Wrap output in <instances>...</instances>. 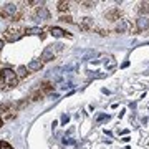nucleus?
<instances>
[{
  "mask_svg": "<svg viewBox=\"0 0 149 149\" xmlns=\"http://www.w3.org/2000/svg\"><path fill=\"white\" fill-rule=\"evenodd\" d=\"M56 50H61V45H52V47H47L45 50H43L40 60H42L43 63H45V61H50V60H53L55 55H56Z\"/></svg>",
  "mask_w": 149,
  "mask_h": 149,
  "instance_id": "obj_3",
  "label": "nucleus"
},
{
  "mask_svg": "<svg viewBox=\"0 0 149 149\" xmlns=\"http://www.w3.org/2000/svg\"><path fill=\"white\" fill-rule=\"evenodd\" d=\"M35 17H37V18H48V17H50V13H48V10H47V7H43V3L37 8Z\"/></svg>",
  "mask_w": 149,
  "mask_h": 149,
  "instance_id": "obj_9",
  "label": "nucleus"
},
{
  "mask_svg": "<svg viewBox=\"0 0 149 149\" xmlns=\"http://www.w3.org/2000/svg\"><path fill=\"white\" fill-rule=\"evenodd\" d=\"M15 73H17V76H18V78H25V76L28 74V68L22 65V66H18V68H17Z\"/></svg>",
  "mask_w": 149,
  "mask_h": 149,
  "instance_id": "obj_12",
  "label": "nucleus"
},
{
  "mask_svg": "<svg viewBox=\"0 0 149 149\" xmlns=\"http://www.w3.org/2000/svg\"><path fill=\"white\" fill-rule=\"evenodd\" d=\"M18 83V76L13 70L5 68L0 74V88H15Z\"/></svg>",
  "mask_w": 149,
  "mask_h": 149,
  "instance_id": "obj_1",
  "label": "nucleus"
},
{
  "mask_svg": "<svg viewBox=\"0 0 149 149\" xmlns=\"http://www.w3.org/2000/svg\"><path fill=\"white\" fill-rule=\"evenodd\" d=\"M50 32H52L53 37H65V35H68V37H70L68 32H65V30H61V28H58V27H52V28H50Z\"/></svg>",
  "mask_w": 149,
  "mask_h": 149,
  "instance_id": "obj_11",
  "label": "nucleus"
},
{
  "mask_svg": "<svg viewBox=\"0 0 149 149\" xmlns=\"http://www.w3.org/2000/svg\"><path fill=\"white\" fill-rule=\"evenodd\" d=\"M109 61H108V68H114V65H116V61H114V58H113V56H109Z\"/></svg>",
  "mask_w": 149,
  "mask_h": 149,
  "instance_id": "obj_18",
  "label": "nucleus"
},
{
  "mask_svg": "<svg viewBox=\"0 0 149 149\" xmlns=\"http://www.w3.org/2000/svg\"><path fill=\"white\" fill-rule=\"evenodd\" d=\"M60 20H61V22H66V23H73V17L70 15V13H63V15L60 17Z\"/></svg>",
  "mask_w": 149,
  "mask_h": 149,
  "instance_id": "obj_16",
  "label": "nucleus"
},
{
  "mask_svg": "<svg viewBox=\"0 0 149 149\" xmlns=\"http://www.w3.org/2000/svg\"><path fill=\"white\" fill-rule=\"evenodd\" d=\"M42 66H43L42 60H32L27 68H28V71H38V70H42Z\"/></svg>",
  "mask_w": 149,
  "mask_h": 149,
  "instance_id": "obj_8",
  "label": "nucleus"
},
{
  "mask_svg": "<svg viewBox=\"0 0 149 149\" xmlns=\"http://www.w3.org/2000/svg\"><path fill=\"white\" fill-rule=\"evenodd\" d=\"M25 35V30L18 25H13V27H8L3 32V38H5L7 42H17V40H20L22 37Z\"/></svg>",
  "mask_w": 149,
  "mask_h": 149,
  "instance_id": "obj_2",
  "label": "nucleus"
},
{
  "mask_svg": "<svg viewBox=\"0 0 149 149\" xmlns=\"http://www.w3.org/2000/svg\"><path fill=\"white\" fill-rule=\"evenodd\" d=\"M95 30H96L98 33H100L101 37H104V35H108V33H109V30H108V28H100V27H96Z\"/></svg>",
  "mask_w": 149,
  "mask_h": 149,
  "instance_id": "obj_17",
  "label": "nucleus"
},
{
  "mask_svg": "<svg viewBox=\"0 0 149 149\" xmlns=\"http://www.w3.org/2000/svg\"><path fill=\"white\" fill-rule=\"evenodd\" d=\"M43 96H45V95H43V91L42 90H37L32 96H30V100H32V101H38V100H42Z\"/></svg>",
  "mask_w": 149,
  "mask_h": 149,
  "instance_id": "obj_14",
  "label": "nucleus"
},
{
  "mask_svg": "<svg viewBox=\"0 0 149 149\" xmlns=\"http://www.w3.org/2000/svg\"><path fill=\"white\" fill-rule=\"evenodd\" d=\"M138 12H139V15L141 17H148L149 15V2H141Z\"/></svg>",
  "mask_w": 149,
  "mask_h": 149,
  "instance_id": "obj_10",
  "label": "nucleus"
},
{
  "mask_svg": "<svg viewBox=\"0 0 149 149\" xmlns=\"http://www.w3.org/2000/svg\"><path fill=\"white\" fill-rule=\"evenodd\" d=\"M128 28H129L128 20H119L116 23V27H114V32H116V33H123V32H126Z\"/></svg>",
  "mask_w": 149,
  "mask_h": 149,
  "instance_id": "obj_7",
  "label": "nucleus"
},
{
  "mask_svg": "<svg viewBox=\"0 0 149 149\" xmlns=\"http://www.w3.org/2000/svg\"><path fill=\"white\" fill-rule=\"evenodd\" d=\"M106 17L111 22H119V20H121V18H119V17H121V12H119V8H118V7H114L113 10H109L106 13Z\"/></svg>",
  "mask_w": 149,
  "mask_h": 149,
  "instance_id": "obj_6",
  "label": "nucleus"
},
{
  "mask_svg": "<svg viewBox=\"0 0 149 149\" xmlns=\"http://www.w3.org/2000/svg\"><path fill=\"white\" fill-rule=\"evenodd\" d=\"M78 28L83 30V32H88V30H95L96 25H95V22H93V18L85 17V18H81V20L78 22Z\"/></svg>",
  "mask_w": 149,
  "mask_h": 149,
  "instance_id": "obj_4",
  "label": "nucleus"
},
{
  "mask_svg": "<svg viewBox=\"0 0 149 149\" xmlns=\"http://www.w3.org/2000/svg\"><path fill=\"white\" fill-rule=\"evenodd\" d=\"M40 90L43 91V95H47V93H50V91H53V85H52V83H48V81H45V83L40 86Z\"/></svg>",
  "mask_w": 149,
  "mask_h": 149,
  "instance_id": "obj_13",
  "label": "nucleus"
},
{
  "mask_svg": "<svg viewBox=\"0 0 149 149\" xmlns=\"http://www.w3.org/2000/svg\"><path fill=\"white\" fill-rule=\"evenodd\" d=\"M134 27H136V32L149 30V17H139L136 20V23H134Z\"/></svg>",
  "mask_w": 149,
  "mask_h": 149,
  "instance_id": "obj_5",
  "label": "nucleus"
},
{
  "mask_svg": "<svg viewBox=\"0 0 149 149\" xmlns=\"http://www.w3.org/2000/svg\"><path fill=\"white\" fill-rule=\"evenodd\" d=\"M2 123H3V119H2V118H0V126H2Z\"/></svg>",
  "mask_w": 149,
  "mask_h": 149,
  "instance_id": "obj_19",
  "label": "nucleus"
},
{
  "mask_svg": "<svg viewBox=\"0 0 149 149\" xmlns=\"http://www.w3.org/2000/svg\"><path fill=\"white\" fill-rule=\"evenodd\" d=\"M58 10L60 12H68L70 10V2H58Z\"/></svg>",
  "mask_w": 149,
  "mask_h": 149,
  "instance_id": "obj_15",
  "label": "nucleus"
}]
</instances>
